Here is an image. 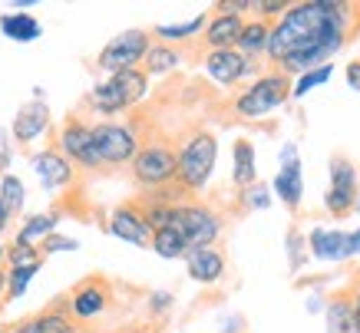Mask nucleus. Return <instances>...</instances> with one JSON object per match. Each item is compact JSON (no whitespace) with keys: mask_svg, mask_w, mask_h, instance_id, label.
I'll return each instance as SVG.
<instances>
[{"mask_svg":"<svg viewBox=\"0 0 360 333\" xmlns=\"http://www.w3.org/2000/svg\"><path fill=\"white\" fill-rule=\"evenodd\" d=\"M354 30H360V7L354 4H338V0L291 4L268 33L264 56L271 63H281L291 53H321L330 60L354 37Z\"/></svg>","mask_w":360,"mask_h":333,"instance_id":"nucleus-1","label":"nucleus"},{"mask_svg":"<svg viewBox=\"0 0 360 333\" xmlns=\"http://www.w3.org/2000/svg\"><path fill=\"white\" fill-rule=\"evenodd\" d=\"M219 159V139L208 129L188 132L186 139L175 145V185H182L188 195H198L205 188V182L212 178Z\"/></svg>","mask_w":360,"mask_h":333,"instance_id":"nucleus-2","label":"nucleus"},{"mask_svg":"<svg viewBox=\"0 0 360 333\" xmlns=\"http://www.w3.org/2000/svg\"><path fill=\"white\" fill-rule=\"evenodd\" d=\"M149 93V76L142 73L139 66L136 70H120V73H110L106 83H99L86 99H83V109H93L99 116H116V112H132Z\"/></svg>","mask_w":360,"mask_h":333,"instance_id":"nucleus-3","label":"nucleus"},{"mask_svg":"<svg viewBox=\"0 0 360 333\" xmlns=\"http://www.w3.org/2000/svg\"><path fill=\"white\" fill-rule=\"evenodd\" d=\"M288 99H291V79L274 70V73H262L248 89H241L238 96H231L225 109L235 119L251 122V119H262L274 109H281Z\"/></svg>","mask_w":360,"mask_h":333,"instance_id":"nucleus-4","label":"nucleus"},{"mask_svg":"<svg viewBox=\"0 0 360 333\" xmlns=\"http://www.w3.org/2000/svg\"><path fill=\"white\" fill-rule=\"evenodd\" d=\"M136 159L129 162L132 169V182L139 185L142 192L149 188H162L175 178V145L169 139H139L136 142Z\"/></svg>","mask_w":360,"mask_h":333,"instance_id":"nucleus-5","label":"nucleus"},{"mask_svg":"<svg viewBox=\"0 0 360 333\" xmlns=\"http://www.w3.org/2000/svg\"><path fill=\"white\" fill-rule=\"evenodd\" d=\"M221 225H225L221 215L205 202L179 204L172 211V221H169V228L182 237V244H186L188 251H195V247H212L221 235Z\"/></svg>","mask_w":360,"mask_h":333,"instance_id":"nucleus-6","label":"nucleus"},{"mask_svg":"<svg viewBox=\"0 0 360 333\" xmlns=\"http://www.w3.org/2000/svg\"><path fill=\"white\" fill-rule=\"evenodd\" d=\"M50 136H53V145L60 149V155L73 169H83V172H99L103 169L96 145H93V122H86L79 112H70L60 122V129H50Z\"/></svg>","mask_w":360,"mask_h":333,"instance_id":"nucleus-7","label":"nucleus"},{"mask_svg":"<svg viewBox=\"0 0 360 333\" xmlns=\"http://www.w3.org/2000/svg\"><path fill=\"white\" fill-rule=\"evenodd\" d=\"M357 188H360V172L357 165L347 155H330V185H328V198L324 208L330 211V218H350L357 208Z\"/></svg>","mask_w":360,"mask_h":333,"instance_id":"nucleus-8","label":"nucleus"},{"mask_svg":"<svg viewBox=\"0 0 360 333\" xmlns=\"http://www.w3.org/2000/svg\"><path fill=\"white\" fill-rule=\"evenodd\" d=\"M153 46V33L149 30H126L120 37H112L110 44L99 50L96 70L106 73H120V70H136L142 63V56Z\"/></svg>","mask_w":360,"mask_h":333,"instance_id":"nucleus-9","label":"nucleus"},{"mask_svg":"<svg viewBox=\"0 0 360 333\" xmlns=\"http://www.w3.org/2000/svg\"><path fill=\"white\" fill-rule=\"evenodd\" d=\"M66 297H70L73 320L83 327L86 320H96L99 313H106L112 307V280L103 274H89L73 290H66Z\"/></svg>","mask_w":360,"mask_h":333,"instance_id":"nucleus-10","label":"nucleus"},{"mask_svg":"<svg viewBox=\"0 0 360 333\" xmlns=\"http://www.w3.org/2000/svg\"><path fill=\"white\" fill-rule=\"evenodd\" d=\"M93 145H96V155L106 165H129L136 159V136L129 132V126L122 122H93Z\"/></svg>","mask_w":360,"mask_h":333,"instance_id":"nucleus-11","label":"nucleus"},{"mask_svg":"<svg viewBox=\"0 0 360 333\" xmlns=\"http://www.w3.org/2000/svg\"><path fill=\"white\" fill-rule=\"evenodd\" d=\"M30 162H33V172H37V178H40V185H44L46 192H73L77 169L60 155V149L53 145V136H50V145H46L44 152H37Z\"/></svg>","mask_w":360,"mask_h":333,"instance_id":"nucleus-12","label":"nucleus"},{"mask_svg":"<svg viewBox=\"0 0 360 333\" xmlns=\"http://www.w3.org/2000/svg\"><path fill=\"white\" fill-rule=\"evenodd\" d=\"M202 66H205V73L212 76L215 83H221V86H235L238 79L258 73V63L245 60L238 50H208V53L202 56Z\"/></svg>","mask_w":360,"mask_h":333,"instance_id":"nucleus-13","label":"nucleus"},{"mask_svg":"<svg viewBox=\"0 0 360 333\" xmlns=\"http://www.w3.org/2000/svg\"><path fill=\"white\" fill-rule=\"evenodd\" d=\"M53 129V116H50V106H46L44 99L37 96L30 99V103H23L20 109H17V116H13V126H11V136L20 145H30V142H37L44 132Z\"/></svg>","mask_w":360,"mask_h":333,"instance_id":"nucleus-14","label":"nucleus"},{"mask_svg":"<svg viewBox=\"0 0 360 333\" xmlns=\"http://www.w3.org/2000/svg\"><path fill=\"white\" fill-rule=\"evenodd\" d=\"M274 188H278V198L291 211H297L301 195H304V172H301V159H297L295 145H284L281 149V169L274 175Z\"/></svg>","mask_w":360,"mask_h":333,"instance_id":"nucleus-15","label":"nucleus"},{"mask_svg":"<svg viewBox=\"0 0 360 333\" xmlns=\"http://www.w3.org/2000/svg\"><path fill=\"white\" fill-rule=\"evenodd\" d=\"M241 27H245V20H241L238 13H215V17H208L202 37H195L198 50L202 53H208V50H235L241 37Z\"/></svg>","mask_w":360,"mask_h":333,"instance_id":"nucleus-16","label":"nucleus"},{"mask_svg":"<svg viewBox=\"0 0 360 333\" xmlns=\"http://www.w3.org/2000/svg\"><path fill=\"white\" fill-rule=\"evenodd\" d=\"M106 228H110V235L122 237V241H129V244L146 247L149 241H153V231H149V225L142 221V215L136 211V204L132 202H122L120 208H112Z\"/></svg>","mask_w":360,"mask_h":333,"instance_id":"nucleus-17","label":"nucleus"},{"mask_svg":"<svg viewBox=\"0 0 360 333\" xmlns=\"http://www.w3.org/2000/svg\"><path fill=\"white\" fill-rule=\"evenodd\" d=\"M33 317V330L37 333H83L77 320H73V311H70V297L60 294L46 303L40 313H30Z\"/></svg>","mask_w":360,"mask_h":333,"instance_id":"nucleus-18","label":"nucleus"},{"mask_svg":"<svg viewBox=\"0 0 360 333\" xmlns=\"http://www.w3.org/2000/svg\"><path fill=\"white\" fill-rule=\"evenodd\" d=\"M186 268L188 278L198 280V284H219L221 274H225V254L219 247H195L186 254Z\"/></svg>","mask_w":360,"mask_h":333,"instance_id":"nucleus-19","label":"nucleus"},{"mask_svg":"<svg viewBox=\"0 0 360 333\" xmlns=\"http://www.w3.org/2000/svg\"><path fill=\"white\" fill-rule=\"evenodd\" d=\"M354 287L357 280H350L347 287L334 290L328 297V307H324L328 333H354Z\"/></svg>","mask_w":360,"mask_h":333,"instance_id":"nucleus-20","label":"nucleus"},{"mask_svg":"<svg viewBox=\"0 0 360 333\" xmlns=\"http://www.w3.org/2000/svg\"><path fill=\"white\" fill-rule=\"evenodd\" d=\"M311 251L321 261H344V258H350V235L328 231V228H314L311 231Z\"/></svg>","mask_w":360,"mask_h":333,"instance_id":"nucleus-21","label":"nucleus"},{"mask_svg":"<svg viewBox=\"0 0 360 333\" xmlns=\"http://www.w3.org/2000/svg\"><path fill=\"white\" fill-rule=\"evenodd\" d=\"M268 33H271V23L264 20H251L241 27V37H238V50L245 60H251V63H258L264 56V46H268Z\"/></svg>","mask_w":360,"mask_h":333,"instance_id":"nucleus-22","label":"nucleus"},{"mask_svg":"<svg viewBox=\"0 0 360 333\" xmlns=\"http://www.w3.org/2000/svg\"><path fill=\"white\" fill-rule=\"evenodd\" d=\"M182 63V53L175 44H153L149 53L142 56V73L146 76H165L175 73V66Z\"/></svg>","mask_w":360,"mask_h":333,"instance_id":"nucleus-23","label":"nucleus"},{"mask_svg":"<svg viewBox=\"0 0 360 333\" xmlns=\"http://www.w3.org/2000/svg\"><path fill=\"white\" fill-rule=\"evenodd\" d=\"M56 221L60 215L56 211H44V215H30L27 221L20 225L17 237H13V244H27V247H40L44 237H50L56 231Z\"/></svg>","mask_w":360,"mask_h":333,"instance_id":"nucleus-24","label":"nucleus"},{"mask_svg":"<svg viewBox=\"0 0 360 333\" xmlns=\"http://www.w3.org/2000/svg\"><path fill=\"white\" fill-rule=\"evenodd\" d=\"M231 155H235L231 185L241 192V188H248V185L258 182V169H255V145H251L248 139H238L235 142V149H231Z\"/></svg>","mask_w":360,"mask_h":333,"instance_id":"nucleus-25","label":"nucleus"},{"mask_svg":"<svg viewBox=\"0 0 360 333\" xmlns=\"http://www.w3.org/2000/svg\"><path fill=\"white\" fill-rule=\"evenodd\" d=\"M0 33L7 40H17V44H30L40 37V20L33 13H4L0 17Z\"/></svg>","mask_w":360,"mask_h":333,"instance_id":"nucleus-26","label":"nucleus"},{"mask_svg":"<svg viewBox=\"0 0 360 333\" xmlns=\"http://www.w3.org/2000/svg\"><path fill=\"white\" fill-rule=\"evenodd\" d=\"M23 198H27V192H23V182L17 178V175H4L0 178V208H4V215L17 218L23 211Z\"/></svg>","mask_w":360,"mask_h":333,"instance_id":"nucleus-27","label":"nucleus"},{"mask_svg":"<svg viewBox=\"0 0 360 333\" xmlns=\"http://www.w3.org/2000/svg\"><path fill=\"white\" fill-rule=\"evenodd\" d=\"M149 247H153L159 258L165 261H175V258H186L188 247L182 244V237L175 235L172 228H162V231H153V241H149Z\"/></svg>","mask_w":360,"mask_h":333,"instance_id":"nucleus-28","label":"nucleus"},{"mask_svg":"<svg viewBox=\"0 0 360 333\" xmlns=\"http://www.w3.org/2000/svg\"><path fill=\"white\" fill-rule=\"evenodd\" d=\"M205 23L208 17L205 13H198L195 20H188V23H175V27H155V30H149L153 37H162V40H192V37H198V33L205 30Z\"/></svg>","mask_w":360,"mask_h":333,"instance_id":"nucleus-29","label":"nucleus"},{"mask_svg":"<svg viewBox=\"0 0 360 333\" xmlns=\"http://www.w3.org/2000/svg\"><path fill=\"white\" fill-rule=\"evenodd\" d=\"M330 76H334V66L330 63H324V66H314V70H307V73H301L291 83V96H304V93H311V89H317V86H324Z\"/></svg>","mask_w":360,"mask_h":333,"instance_id":"nucleus-30","label":"nucleus"},{"mask_svg":"<svg viewBox=\"0 0 360 333\" xmlns=\"http://www.w3.org/2000/svg\"><path fill=\"white\" fill-rule=\"evenodd\" d=\"M40 270V264H30V268H7V290H4V303L17 301L23 290L30 287L33 274Z\"/></svg>","mask_w":360,"mask_h":333,"instance_id":"nucleus-31","label":"nucleus"},{"mask_svg":"<svg viewBox=\"0 0 360 333\" xmlns=\"http://www.w3.org/2000/svg\"><path fill=\"white\" fill-rule=\"evenodd\" d=\"M238 215H245V211H262V208H268L271 204V195H268V185L255 182L248 185V188H241L238 192Z\"/></svg>","mask_w":360,"mask_h":333,"instance_id":"nucleus-32","label":"nucleus"},{"mask_svg":"<svg viewBox=\"0 0 360 333\" xmlns=\"http://www.w3.org/2000/svg\"><path fill=\"white\" fill-rule=\"evenodd\" d=\"M7 258L4 264L7 268H30V264H44V254H40V247H27V244H7Z\"/></svg>","mask_w":360,"mask_h":333,"instance_id":"nucleus-33","label":"nucleus"},{"mask_svg":"<svg viewBox=\"0 0 360 333\" xmlns=\"http://www.w3.org/2000/svg\"><path fill=\"white\" fill-rule=\"evenodd\" d=\"M288 7H291V4H284V0H258V4H251V11L262 13L258 20H264V23L274 20V17H278V13H284Z\"/></svg>","mask_w":360,"mask_h":333,"instance_id":"nucleus-34","label":"nucleus"},{"mask_svg":"<svg viewBox=\"0 0 360 333\" xmlns=\"http://www.w3.org/2000/svg\"><path fill=\"white\" fill-rule=\"evenodd\" d=\"M73 247H77V241H73V237H63V235H50V237H44V241H40V254H53V251H73Z\"/></svg>","mask_w":360,"mask_h":333,"instance_id":"nucleus-35","label":"nucleus"},{"mask_svg":"<svg viewBox=\"0 0 360 333\" xmlns=\"http://www.w3.org/2000/svg\"><path fill=\"white\" fill-rule=\"evenodd\" d=\"M288 247H291V270H301V251H304V244H301V235H297V228H291V235H288Z\"/></svg>","mask_w":360,"mask_h":333,"instance_id":"nucleus-36","label":"nucleus"},{"mask_svg":"<svg viewBox=\"0 0 360 333\" xmlns=\"http://www.w3.org/2000/svg\"><path fill=\"white\" fill-rule=\"evenodd\" d=\"M7 165H11V142H7V136H0V178L7 172Z\"/></svg>","mask_w":360,"mask_h":333,"instance_id":"nucleus-37","label":"nucleus"},{"mask_svg":"<svg viewBox=\"0 0 360 333\" xmlns=\"http://www.w3.org/2000/svg\"><path fill=\"white\" fill-rule=\"evenodd\" d=\"M347 83L360 93V60H350L347 63Z\"/></svg>","mask_w":360,"mask_h":333,"instance_id":"nucleus-38","label":"nucleus"},{"mask_svg":"<svg viewBox=\"0 0 360 333\" xmlns=\"http://www.w3.org/2000/svg\"><path fill=\"white\" fill-rule=\"evenodd\" d=\"M7 333H37V330H33V317H23V320L11 323V330H7Z\"/></svg>","mask_w":360,"mask_h":333,"instance_id":"nucleus-39","label":"nucleus"},{"mask_svg":"<svg viewBox=\"0 0 360 333\" xmlns=\"http://www.w3.org/2000/svg\"><path fill=\"white\" fill-rule=\"evenodd\" d=\"M354 333H360V280L354 287Z\"/></svg>","mask_w":360,"mask_h":333,"instance_id":"nucleus-40","label":"nucleus"},{"mask_svg":"<svg viewBox=\"0 0 360 333\" xmlns=\"http://www.w3.org/2000/svg\"><path fill=\"white\" fill-rule=\"evenodd\" d=\"M350 254H360V228L350 235Z\"/></svg>","mask_w":360,"mask_h":333,"instance_id":"nucleus-41","label":"nucleus"},{"mask_svg":"<svg viewBox=\"0 0 360 333\" xmlns=\"http://www.w3.org/2000/svg\"><path fill=\"white\" fill-rule=\"evenodd\" d=\"M7 225H11V218L4 215V208H0V235H4V231H7Z\"/></svg>","mask_w":360,"mask_h":333,"instance_id":"nucleus-42","label":"nucleus"},{"mask_svg":"<svg viewBox=\"0 0 360 333\" xmlns=\"http://www.w3.org/2000/svg\"><path fill=\"white\" fill-rule=\"evenodd\" d=\"M4 258H7V251H4V247H0V268H4Z\"/></svg>","mask_w":360,"mask_h":333,"instance_id":"nucleus-43","label":"nucleus"},{"mask_svg":"<svg viewBox=\"0 0 360 333\" xmlns=\"http://www.w3.org/2000/svg\"><path fill=\"white\" fill-rule=\"evenodd\" d=\"M354 211H360V188H357V208H354Z\"/></svg>","mask_w":360,"mask_h":333,"instance_id":"nucleus-44","label":"nucleus"},{"mask_svg":"<svg viewBox=\"0 0 360 333\" xmlns=\"http://www.w3.org/2000/svg\"><path fill=\"white\" fill-rule=\"evenodd\" d=\"M4 307H7V303H4V297H0V311H4Z\"/></svg>","mask_w":360,"mask_h":333,"instance_id":"nucleus-45","label":"nucleus"},{"mask_svg":"<svg viewBox=\"0 0 360 333\" xmlns=\"http://www.w3.org/2000/svg\"><path fill=\"white\" fill-rule=\"evenodd\" d=\"M7 330H11V327H0V333H7Z\"/></svg>","mask_w":360,"mask_h":333,"instance_id":"nucleus-46","label":"nucleus"}]
</instances>
